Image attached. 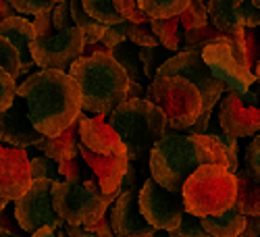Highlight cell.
Returning <instances> with one entry per match:
<instances>
[{"label": "cell", "mask_w": 260, "mask_h": 237, "mask_svg": "<svg viewBox=\"0 0 260 237\" xmlns=\"http://www.w3.org/2000/svg\"><path fill=\"white\" fill-rule=\"evenodd\" d=\"M0 67H3L11 77L19 79V73H21V58H19V52L17 48L11 44V42L0 36Z\"/></svg>", "instance_id": "cell-33"}, {"label": "cell", "mask_w": 260, "mask_h": 237, "mask_svg": "<svg viewBox=\"0 0 260 237\" xmlns=\"http://www.w3.org/2000/svg\"><path fill=\"white\" fill-rule=\"evenodd\" d=\"M144 96H146V90L142 88V83H138V81H129L127 100H138V98H144Z\"/></svg>", "instance_id": "cell-51"}, {"label": "cell", "mask_w": 260, "mask_h": 237, "mask_svg": "<svg viewBox=\"0 0 260 237\" xmlns=\"http://www.w3.org/2000/svg\"><path fill=\"white\" fill-rule=\"evenodd\" d=\"M71 19H73L75 27H77V29L83 33L85 46H94V44H98V42L102 40L106 25L98 23L96 19H92L88 13L83 11L81 0H71Z\"/></svg>", "instance_id": "cell-25"}, {"label": "cell", "mask_w": 260, "mask_h": 237, "mask_svg": "<svg viewBox=\"0 0 260 237\" xmlns=\"http://www.w3.org/2000/svg\"><path fill=\"white\" fill-rule=\"evenodd\" d=\"M83 158L81 154H75L67 160L58 162V173H60V179L62 181H73V183H79L81 175H83Z\"/></svg>", "instance_id": "cell-39"}, {"label": "cell", "mask_w": 260, "mask_h": 237, "mask_svg": "<svg viewBox=\"0 0 260 237\" xmlns=\"http://www.w3.org/2000/svg\"><path fill=\"white\" fill-rule=\"evenodd\" d=\"M200 223L210 237H240L246 229V214L233 206L223 214L200 219Z\"/></svg>", "instance_id": "cell-23"}, {"label": "cell", "mask_w": 260, "mask_h": 237, "mask_svg": "<svg viewBox=\"0 0 260 237\" xmlns=\"http://www.w3.org/2000/svg\"><path fill=\"white\" fill-rule=\"evenodd\" d=\"M250 3H252V5H254L258 11H260V0H250Z\"/></svg>", "instance_id": "cell-57"}, {"label": "cell", "mask_w": 260, "mask_h": 237, "mask_svg": "<svg viewBox=\"0 0 260 237\" xmlns=\"http://www.w3.org/2000/svg\"><path fill=\"white\" fill-rule=\"evenodd\" d=\"M64 233H67V237H98L85 227H73V225H64Z\"/></svg>", "instance_id": "cell-50"}, {"label": "cell", "mask_w": 260, "mask_h": 237, "mask_svg": "<svg viewBox=\"0 0 260 237\" xmlns=\"http://www.w3.org/2000/svg\"><path fill=\"white\" fill-rule=\"evenodd\" d=\"M167 52L160 50V46H156V48H140V62H142V71H144L146 79L152 81L156 77V71L160 69V64L167 62L173 56V54L167 56Z\"/></svg>", "instance_id": "cell-32"}, {"label": "cell", "mask_w": 260, "mask_h": 237, "mask_svg": "<svg viewBox=\"0 0 260 237\" xmlns=\"http://www.w3.org/2000/svg\"><path fill=\"white\" fill-rule=\"evenodd\" d=\"M235 181H237L235 208L244 212L246 217H258L260 214V183L252 175L248 164L235 171Z\"/></svg>", "instance_id": "cell-21"}, {"label": "cell", "mask_w": 260, "mask_h": 237, "mask_svg": "<svg viewBox=\"0 0 260 237\" xmlns=\"http://www.w3.org/2000/svg\"><path fill=\"white\" fill-rule=\"evenodd\" d=\"M240 237H260V214L258 217H246V229Z\"/></svg>", "instance_id": "cell-48"}, {"label": "cell", "mask_w": 260, "mask_h": 237, "mask_svg": "<svg viewBox=\"0 0 260 237\" xmlns=\"http://www.w3.org/2000/svg\"><path fill=\"white\" fill-rule=\"evenodd\" d=\"M208 136H214L219 140V144L223 146V150L229 156V171L235 175V171L240 168V146H237V138L223 133V129L219 131V129H212V127H208Z\"/></svg>", "instance_id": "cell-35"}, {"label": "cell", "mask_w": 260, "mask_h": 237, "mask_svg": "<svg viewBox=\"0 0 260 237\" xmlns=\"http://www.w3.org/2000/svg\"><path fill=\"white\" fill-rule=\"evenodd\" d=\"M127 40L132 42V44H136L138 48H156V46H160L154 31H152L150 21H144V23H132V21H127Z\"/></svg>", "instance_id": "cell-30"}, {"label": "cell", "mask_w": 260, "mask_h": 237, "mask_svg": "<svg viewBox=\"0 0 260 237\" xmlns=\"http://www.w3.org/2000/svg\"><path fill=\"white\" fill-rule=\"evenodd\" d=\"M7 3L17 13H21V17H38L42 13L54 9L52 0H7Z\"/></svg>", "instance_id": "cell-36"}, {"label": "cell", "mask_w": 260, "mask_h": 237, "mask_svg": "<svg viewBox=\"0 0 260 237\" xmlns=\"http://www.w3.org/2000/svg\"><path fill=\"white\" fill-rule=\"evenodd\" d=\"M62 229L60 227H42L36 233H31V237H67V233H64Z\"/></svg>", "instance_id": "cell-49"}, {"label": "cell", "mask_w": 260, "mask_h": 237, "mask_svg": "<svg viewBox=\"0 0 260 237\" xmlns=\"http://www.w3.org/2000/svg\"><path fill=\"white\" fill-rule=\"evenodd\" d=\"M156 75L183 77V79L191 81L202 96V102H204L202 113L214 111V106L219 104V100L227 92V85L221 79H216L212 75V71L206 67V62L202 60V50H193V52H183L181 50L177 54H173L167 62L160 64Z\"/></svg>", "instance_id": "cell-10"}, {"label": "cell", "mask_w": 260, "mask_h": 237, "mask_svg": "<svg viewBox=\"0 0 260 237\" xmlns=\"http://www.w3.org/2000/svg\"><path fill=\"white\" fill-rule=\"evenodd\" d=\"M17 96L27 102V117L42 136L56 138L69 129L81 111V92L67 71L40 69L17 85Z\"/></svg>", "instance_id": "cell-1"}, {"label": "cell", "mask_w": 260, "mask_h": 237, "mask_svg": "<svg viewBox=\"0 0 260 237\" xmlns=\"http://www.w3.org/2000/svg\"><path fill=\"white\" fill-rule=\"evenodd\" d=\"M0 36H5L19 52V58H21L19 77L27 75L29 69L34 67V58H31V52H29V44L34 40V21H29L27 17L15 15V17H11V19L0 23Z\"/></svg>", "instance_id": "cell-20"}, {"label": "cell", "mask_w": 260, "mask_h": 237, "mask_svg": "<svg viewBox=\"0 0 260 237\" xmlns=\"http://www.w3.org/2000/svg\"><path fill=\"white\" fill-rule=\"evenodd\" d=\"M79 144L102 156H127V146L106 121V115H79Z\"/></svg>", "instance_id": "cell-17"}, {"label": "cell", "mask_w": 260, "mask_h": 237, "mask_svg": "<svg viewBox=\"0 0 260 237\" xmlns=\"http://www.w3.org/2000/svg\"><path fill=\"white\" fill-rule=\"evenodd\" d=\"M69 75L81 92V111L85 115H108L127 100L129 77L111 54L79 56Z\"/></svg>", "instance_id": "cell-3"}, {"label": "cell", "mask_w": 260, "mask_h": 237, "mask_svg": "<svg viewBox=\"0 0 260 237\" xmlns=\"http://www.w3.org/2000/svg\"><path fill=\"white\" fill-rule=\"evenodd\" d=\"M7 206H9V202H7V200H3V198H0V212H3V210H5Z\"/></svg>", "instance_id": "cell-56"}, {"label": "cell", "mask_w": 260, "mask_h": 237, "mask_svg": "<svg viewBox=\"0 0 260 237\" xmlns=\"http://www.w3.org/2000/svg\"><path fill=\"white\" fill-rule=\"evenodd\" d=\"M108 221L115 237H129L138 233H154L146 219L142 217L138 206V191H121V196L113 202L111 212H108Z\"/></svg>", "instance_id": "cell-19"}, {"label": "cell", "mask_w": 260, "mask_h": 237, "mask_svg": "<svg viewBox=\"0 0 260 237\" xmlns=\"http://www.w3.org/2000/svg\"><path fill=\"white\" fill-rule=\"evenodd\" d=\"M52 206L64 225L90 227L108 212L111 204L104 198L98 181L85 179L83 183L54 181Z\"/></svg>", "instance_id": "cell-8"}, {"label": "cell", "mask_w": 260, "mask_h": 237, "mask_svg": "<svg viewBox=\"0 0 260 237\" xmlns=\"http://www.w3.org/2000/svg\"><path fill=\"white\" fill-rule=\"evenodd\" d=\"M179 23H181L183 31L204 27L208 23V7H206V3H202V0H191L189 7L179 15Z\"/></svg>", "instance_id": "cell-31"}, {"label": "cell", "mask_w": 260, "mask_h": 237, "mask_svg": "<svg viewBox=\"0 0 260 237\" xmlns=\"http://www.w3.org/2000/svg\"><path fill=\"white\" fill-rule=\"evenodd\" d=\"M88 231H92L94 235H98V237H115V233H113V229H111V221L106 219V214L100 219V221H96L94 225H90V227H85Z\"/></svg>", "instance_id": "cell-47"}, {"label": "cell", "mask_w": 260, "mask_h": 237, "mask_svg": "<svg viewBox=\"0 0 260 237\" xmlns=\"http://www.w3.org/2000/svg\"><path fill=\"white\" fill-rule=\"evenodd\" d=\"M152 237H171V233L169 231H154Z\"/></svg>", "instance_id": "cell-53"}, {"label": "cell", "mask_w": 260, "mask_h": 237, "mask_svg": "<svg viewBox=\"0 0 260 237\" xmlns=\"http://www.w3.org/2000/svg\"><path fill=\"white\" fill-rule=\"evenodd\" d=\"M223 33L216 29L210 21L204 25V27H196V29H187L183 33V46L181 50L183 52H193V50H204L210 42L219 40Z\"/></svg>", "instance_id": "cell-29"}, {"label": "cell", "mask_w": 260, "mask_h": 237, "mask_svg": "<svg viewBox=\"0 0 260 237\" xmlns=\"http://www.w3.org/2000/svg\"><path fill=\"white\" fill-rule=\"evenodd\" d=\"M146 100L156 104L167 117V136L189 129L204 111L198 88L183 77L156 75L146 88Z\"/></svg>", "instance_id": "cell-6"}, {"label": "cell", "mask_w": 260, "mask_h": 237, "mask_svg": "<svg viewBox=\"0 0 260 237\" xmlns=\"http://www.w3.org/2000/svg\"><path fill=\"white\" fill-rule=\"evenodd\" d=\"M138 171H136V166H134V162L129 164V168H127V173H125V177H123V183H121V191H140L138 189Z\"/></svg>", "instance_id": "cell-46"}, {"label": "cell", "mask_w": 260, "mask_h": 237, "mask_svg": "<svg viewBox=\"0 0 260 237\" xmlns=\"http://www.w3.org/2000/svg\"><path fill=\"white\" fill-rule=\"evenodd\" d=\"M36 148L42 150L44 156H48L56 162H62V160L79 154V121H75L69 129H64L56 138H44Z\"/></svg>", "instance_id": "cell-22"}, {"label": "cell", "mask_w": 260, "mask_h": 237, "mask_svg": "<svg viewBox=\"0 0 260 237\" xmlns=\"http://www.w3.org/2000/svg\"><path fill=\"white\" fill-rule=\"evenodd\" d=\"M246 164L250 166L252 175L258 179L260 183V133L250 142L248 150H246Z\"/></svg>", "instance_id": "cell-43"}, {"label": "cell", "mask_w": 260, "mask_h": 237, "mask_svg": "<svg viewBox=\"0 0 260 237\" xmlns=\"http://www.w3.org/2000/svg\"><path fill=\"white\" fill-rule=\"evenodd\" d=\"M204 164H223L229 156L214 136L169 133L150 150L148 168L152 179L169 191H181L185 181Z\"/></svg>", "instance_id": "cell-2"}, {"label": "cell", "mask_w": 260, "mask_h": 237, "mask_svg": "<svg viewBox=\"0 0 260 237\" xmlns=\"http://www.w3.org/2000/svg\"><path fill=\"white\" fill-rule=\"evenodd\" d=\"M100 42L111 50L117 48L119 44H123V42H127V21H121L117 25H106Z\"/></svg>", "instance_id": "cell-42"}, {"label": "cell", "mask_w": 260, "mask_h": 237, "mask_svg": "<svg viewBox=\"0 0 260 237\" xmlns=\"http://www.w3.org/2000/svg\"><path fill=\"white\" fill-rule=\"evenodd\" d=\"M15 15H17V11L7 3V0H3V7H0V23L7 21V19H11V17H15Z\"/></svg>", "instance_id": "cell-52"}, {"label": "cell", "mask_w": 260, "mask_h": 237, "mask_svg": "<svg viewBox=\"0 0 260 237\" xmlns=\"http://www.w3.org/2000/svg\"><path fill=\"white\" fill-rule=\"evenodd\" d=\"M150 25H152V31L158 40V44L177 54L181 52V46H183V27L179 23V17H171V19H150Z\"/></svg>", "instance_id": "cell-24"}, {"label": "cell", "mask_w": 260, "mask_h": 237, "mask_svg": "<svg viewBox=\"0 0 260 237\" xmlns=\"http://www.w3.org/2000/svg\"><path fill=\"white\" fill-rule=\"evenodd\" d=\"M79 154L83 158V162L94 171V177L104 193V198L108 200V204H113L119 196H121V183L123 177L127 173L129 160L127 156H102V154H94L92 150H88L85 146L79 144Z\"/></svg>", "instance_id": "cell-18"}, {"label": "cell", "mask_w": 260, "mask_h": 237, "mask_svg": "<svg viewBox=\"0 0 260 237\" xmlns=\"http://www.w3.org/2000/svg\"><path fill=\"white\" fill-rule=\"evenodd\" d=\"M106 121L121 136L132 162H148L150 150L167 136L165 113L146 98L125 100L106 115Z\"/></svg>", "instance_id": "cell-4"}, {"label": "cell", "mask_w": 260, "mask_h": 237, "mask_svg": "<svg viewBox=\"0 0 260 237\" xmlns=\"http://www.w3.org/2000/svg\"><path fill=\"white\" fill-rule=\"evenodd\" d=\"M244 46H246L250 67L256 69V64L260 62V27L256 29L244 27Z\"/></svg>", "instance_id": "cell-40"}, {"label": "cell", "mask_w": 260, "mask_h": 237, "mask_svg": "<svg viewBox=\"0 0 260 237\" xmlns=\"http://www.w3.org/2000/svg\"><path fill=\"white\" fill-rule=\"evenodd\" d=\"M212 113H214V111L202 113V115L198 117V121L193 123L189 129H185L183 133H187V136H206V133H208V127H210V117H212Z\"/></svg>", "instance_id": "cell-45"}, {"label": "cell", "mask_w": 260, "mask_h": 237, "mask_svg": "<svg viewBox=\"0 0 260 237\" xmlns=\"http://www.w3.org/2000/svg\"><path fill=\"white\" fill-rule=\"evenodd\" d=\"M138 206L146 223L156 231H175L185 214L181 191H169L152 177L146 179L138 191Z\"/></svg>", "instance_id": "cell-12"}, {"label": "cell", "mask_w": 260, "mask_h": 237, "mask_svg": "<svg viewBox=\"0 0 260 237\" xmlns=\"http://www.w3.org/2000/svg\"><path fill=\"white\" fill-rule=\"evenodd\" d=\"M254 73H256V83L260 85V62L256 64V69H254Z\"/></svg>", "instance_id": "cell-54"}, {"label": "cell", "mask_w": 260, "mask_h": 237, "mask_svg": "<svg viewBox=\"0 0 260 237\" xmlns=\"http://www.w3.org/2000/svg\"><path fill=\"white\" fill-rule=\"evenodd\" d=\"M154 233H138V235H129V237H152Z\"/></svg>", "instance_id": "cell-55"}, {"label": "cell", "mask_w": 260, "mask_h": 237, "mask_svg": "<svg viewBox=\"0 0 260 237\" xmlns=\"http://www.w3.org/2000/svg\"><path fill=\"white\" fill-rule=\"evenodd\" d=\"M171 237H210L200 219L198 217H191V214H183V219H181V225L175 229V231H171Z\"/></svg>", "instance_id": "cell-38"}, {"label": "cell", "mask_w": 260, "mask_h": 237, "mask_svg": "<svg viewBox=\"0 0 260 237\" xmlns=\"http://www.w3.org/2000/svg\"><path fill=\"white\" fill-rule=\"evenodd\" d=\"M46 136H42L31 125L27 117V102L17 96L11 109L0 113V142L9 148L27 150L29 146H38Z\"/></svg>", "instance_id": "cell-16"}, {"label": "cell", "mask_w": 260, "mask_h": 237, "mask_svg": "<svg viewBox=\"0 0 260 237\" xmlns=\"http://www.w3.org/2000/svg\"><path fill=\"white\" fill-rule=\"evenodd\" d=\"M31 166V179H50V181H62L58 173V162L48 158V156H36L29 160Z\"/></svg>", "instance_id": "cell-34"}, {"label": "cell", "mask_w": 260, "mask_h": 237, "mask_svg": "<svg viewBox=\"0 0 260 237\" xmlns=\"http://www.w3.org/2000/svg\"><path fill=\"white\" fill-rule=\"evenodd\" d=\"M0 231H11V233H15V235H23L25 231L19 227V223H17V217H15V208L11 210L9 206L0 212Z\"/></svg>", "instance_id": "cell-44"}, {"label": "cell", "mask_w": 260, "mask_h": 237, "mask_svg": "<svg viewBox=\"0 0 260 237\" xmlns=\"http://www.w3.org/2000/svg\"><path fill=\"white\" fill-rule=\"evenodd\" d=\"M185 212L191 217H216L235 206L237 181L223 164H204L193 173L183 189Z\"/></svg>", "instance_id": "cell-5"}, {"label": "cell", "mask_w": 260, "mask_h": 237, "mask_svg": "<svg viewBox=\"0 0 260 237\" xmlns=\"http://www.w3.org/2000/svg\"><path fill=\"white\" fill-rule=\"evenodd\" d=\"M0 7H3V0H0Z\"/></svg>", "instance_id": "cell-58"}, {"label": "cell", "mask_w": 260, "mask_h": 237, "mask_svg": "<svg viewBox=\"0 0 260 237\" xmlns=\"http://www.w3.org/2000/svg\"><path fill=\"white\" fill-rule=\"evenodd\" d=\"M115 9L117 13L125 19L132 21V23H144V21H150L138 7V0H115Z\"/></svg>", "instance_id": "cell-41"}, {"label": "cell", "mask_w": 260, "mask_h": 237, "mask_svg": "<svg viewBox=\"0 0 260 237\" xmlns=\"http://www.w3.org/2000/svg\"><path fill=\"white\" fill-rule=\"evenodd\" d=\"M219 125L223 133L233 138H256L260 133V85L242 94L227 90L219 100Z\"/></svg>", "instance_id": "cell-11"}, {"label": "cell", "mask_w": 260, "mask_h": 237, "mask_svg": "<svg viewBox=\"0 0 260 237\" xmlns=\"http://www.w3.org/2000/svg\"><path fill=\"white\" fill-rule=\"evenodd\" d=\"M111 56L121 64V69L127 73L129 81H138L144 79V71H142V62H140V48L132 42H123L117 48L111 50Z\"/></svg>", "instance_id": "cell-26"}, {"label": "cell", "mask_w": 260, "mask_h": 237, "mask_svg": "<svg viewBox=\"0 0 260 237\" xmlns=\"http://www.w3.org/2000/svg\"><path fill=\"white\" fill-rule=\"evenodd\" d=\"M81 5L83 11L102 25H117L125 21L115 9V0H81Z\"/></svg>", "instance_id": "cell-28"}, {"label": "cell", "mask_w": 260, "mask_h": 237, "mask_svg": "<svg viewBox=\"0 0 260 237\" xmlns=\"http://www.w3.org/2000/svg\"><path fill=\"white\" fill-rule=\"evenodd\" d=\"M202 3H208V0H202Z\"/></svg>", "instance_id": "cell-59"}, {"label": "cell", "mask_w": 260, "mask_h": 237, "mask_svg": "<svg viewBox=\"0 0 260 237\" xmlns=\"http://www.w3.org/2000/svg\"><path fill=\"white\" fill-rule=\"evenodd\" d=\"M17 79L11 77L3 67H0V113L11 109V104L17 98Z\"/></svg>", "instance_id": "cell-37"}, {"label": "cell", "mask_w": 260, "mask_h": 237, "mask_svg": "<svg viewBox=\"0 0 260 237\" xmlns=\"http://www.w3.org/2000/svg\"><path fill=\"white\" fill-rule=\"evenodd\" d=\"M52 187L54 181L50 179L31 181L29 189L15 202L17 223L25 233H36L42 227H64L52 206Z\"/></svg>", "instance_id": "cell-13"}, {"label": "cell", "mask_w": 260, "mask_h": 237, "mask_svg": "<svg viewBox=\"0 0 260 237\" xmlns=\"http://www.w3.org/2000/svg\"><path fill=\"white\" fill-rule=\"evenodd\" d=\"M202 60L212 75L227 85V90L246 94L256 83V73L250 67L244 46V29L210 42L202 50Z\"/></svg>", "instance_id": "cell-9"}, {"label": "cell", "mask_w": 260, "mask_h": 237, "mask_svg": "<svg viewBox=\"0 0 260 237\" xmlns=\"http://www.w3.org/2000/svg\"><path fill=\"white\" fill-rule=\"evenodd\" d=\"M191 0H138L140 11L148 19H171L179 17Z\"/></svg>", "instance_id": "cell-27"}, {"label": "cell", "mask_w": 260, "mask_h": 237, "mask_svg": "<svg viewBox=\"0 0 260 237\" xmlns=\"http://www.w3.org/2000/svg\"><path fill=\"white\" fill-rule=\"evenodd\" d=\"M208 21L223 36H231L237 29L260 27V11L250 0H208Z\"/></svg>", "instance_id": "cell-15"}, {"label": "cell", "mask_w": 260, "mask_h": 237, "mask_svg": "<svg viewBox=\"0 0 260 237\" xmlns=\"http://www.w3.org/2000/svg\"><path fill=\"white\" fill-rule=\"evenodd\" d=\"M27 150L0 144V198L17 202L31 185V166Z\"/></svg>", "instance_id": "cell-14"}, {"label": "cell", "mask_w": 260, "mask_h": 237, "mask_svg": "<svg viewBox=\"0 0 260 237\" xmlns=\"http://www.w3.org/2000/svg\"><path fill=\"white\" fill-rule=\"evenodd\" d=\"M83 33L75 25L54 27L50 11L34 17V40L29 44V52L34 64H38L40 69L67 71L83 54Z\"/></svg>", "instance_id": "cell-7"}]
</instances>
